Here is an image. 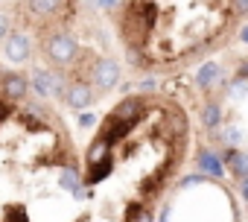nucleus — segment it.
<instances>
[{"label": "nucleus", "instance_id": "nucleus-1", "mask_svg": "<svg viewBox=\"0 0 248 222\" xmlns=\"http://www.w3.org/2000/svg\"><path fill=\"white\" fill-rule=\"evenodd\" d=\"M193 149L187 108L161 91L111 105L82 149L88 222H155Z\"/></svg>", "mask_w": 248, "mask_h": 222}, {"label": "nucleus", "instance_id": "nucleus-2", "mask_svg": "<svg viewBox=\"0 0 248 222\" xmlns=\"http://www.w3.org/2000/svg\"><path fill=\"white\" fill-rule=\"evenodd\" d=\"M0 222H88L82 149L62 111L0 91Z\"/></svg>", "mask_w": 248, "mask_h": 222}, {"label": "nucleus", "instance_id": "nucleus-3", "mask_svg": "<svg viewBox=\"0 0 248 222\" xmlns=\"http://www.w3.org/2000/svg\"><path fill=\"white\" fill-rule=\"evenodd\" d=\"M248 0H117V38L146 73H170L225 44Z\"/></svg>", "mask_w": 248, "mask_h": 222}]
</instances>
